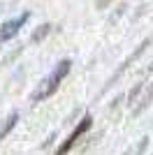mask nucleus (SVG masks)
I'll list each match as a JSON object with an SVG mask.
<instances>
[{"mask_svg": "<svg viewBox=\"0 0 153 155\" xmlns=\"http://www.w3.org/2000/svg\"><path fill=\"white\" fill-rule=\"evenodd\" d=\"M28 16H30V14L25 12V14H21V16H16L14 21H7V23H2V30H0V42H7L9 37H14V35L19 32V28L23 26L25 21H28Z\"/></svg>", "mask_w": 153, "mask_h": 155, "instance_id": "f03ea898", "label": "nucleus"}, {"mask_svg": "<svg viewBox=\"0 0 153 155\" xmlns=\"http://www.w3.org/2000/svg\"><path fill=\"white\" fill-rule=\"evenodd\" d=\"M70 60H60V63L56 65V70L51 72V77H46L44 81H42V86H39V91L32 95V100L35 102H39V100H44V97H49L51 93H56V88L60 86V81H63L65 77H67V72H70Z\"/></svg>", "mask_w": 153, "mask_h": 155, "instance_id": "f257e3e1", "label": "nucleus"}]
</instances>
